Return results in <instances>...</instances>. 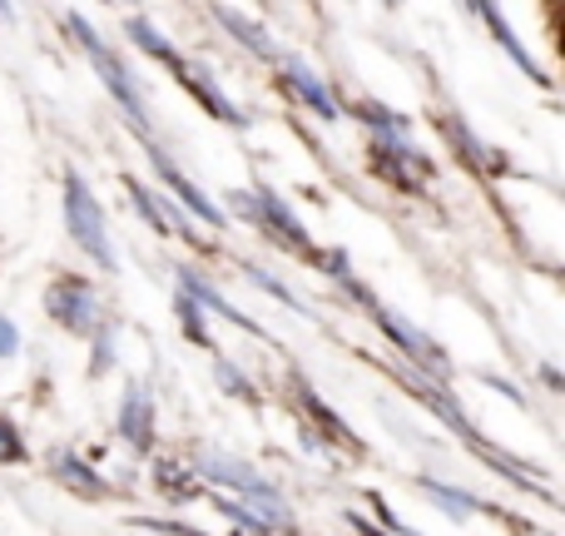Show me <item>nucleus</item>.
Listing matches in <instances>:
<instances>
[{
  "label": "nucleus",
  "instance_id": "obj_1",
  "mask_svg": "<svg viewBox=\"0 0 565 536\" xmlns=\"http://www.w3.org/2000/svg\"><path fill=\"white\" fill-rule=\"evenodd\" d=\"M65 224H70V239L89 254V264L115 269V244H109L105 209H99V199L89 195V185L75 175V169L65 175Z\"/></svg>",
  "mask_w": 565,
  "mask_h": 536
},
{
  "label": "nucleus",
  "instance_id": "obj_2",
  "mask_svg": "<svg viewBox=\"0 0 565 536\" xmlns=\"http://www.w3.org/2000/svg\"><path fill=\"white\" fill-rule=\"evenodd\" d=\"M70 30H75V40H79V45H85V55L95 60L99 80H105V85H109V95L119 99V109H125V115H129V125H135L145 139H154V135H149V109H145V95H139V85H135V80H129V70L119 65V55L105 45V40L95 35V25H85V15H70Z\"/></svg>",
  "mask_w": 565,
  "mask_h": 536
},
{
  "label": "nucleus",
  "instance_id": "obj_3",
  "mask_svg": "<svg viewBox=\"0 0 565 536\" xmlns=\"http://www.w3.org/2000/svg\"><path fill=\"white\" fill-rule=\"evenodd\" d=\"M45 308L60 328L79 333V338H95V333L105 328V308H99L95 288H89L85 278H55L45 293Z\"/></svg>",
  "mask_w": 565,
  "mask_h": 536
},
{
  "label": "nucleus",
  "instance_id": "obj_4",
  "mask_svg": "<svg viewBox=\"0 0 565 536\" xmlns=\"http://www.w3.org/2000/svg\"><path fill=\"white\" fill-rule=\"evenodd\" d=\"M145 145H149V159H154V169H159V179H164V189H169V195H174V199H179V204H184V209H189V214H194V219H199V224H209V229H224V209H218V204H214V199H209V195H204V189H199V185H194V179H189V175H184V169H179V165H174V159H169V155H164V149H159V145H154V139H145Z\"/></svg>",
  "mask_w": 565,
  "mask_h": 536
},
{
  "label": "nucleus",
  "instance_id": "obj_5",
  "mask_svg": "<svg viewBox=\"0 0 565 536\" xmlns=\"http://www.w3.org/2000/svg\"><path fill=\"white\" fill-rule=\"evenodd\" d=\"M372 313H377L382 333H387V338L397 343V348L407 353L412 362H417V368H427V372H447V368H451V362H447V353H441L437 343H431L422 328H412V323H407V318H397V313H392V308H372Z\"/></svg>",
  "mask_w": 565,
  "mask_h": 536
},
{
  "label": "nucleus",
  "instance_id": "obj_6",
  "mask_svg": "<svg viewBox=\"0 0 565 536\" xmlns=\"http://www.w3.org/2000/svg\"><path fill=\"white\" fill-rule=\"evenodd\" d=\"M199 477H209V482H224V487H234V492H244V497H254V492H268V482L258 477L248 462H238V458H224V452H199Z\"/></svg>",
  "mask_w": 565,
  "mask_h": 536
},
{
  "label": "nucleus",
  "instance_id": "obj_7",
  "mask_svg": "<svg viewBox=\"0 0 565 536\" xmlns=\"http://www.w3.org/2000/svg\"><path fill=\"white\" fill-rule=\"evenodd\" d=\"M119 438L129 448H149L154 442V402H149V392L139 382H129L125 402H119Z\"/></svg>",
  "mask_w": 565,
  "mask_h": 536
},
{
  "label": "nucleus",
  "instance_id": "obj_8",
  "mask_svg": "<svg viewBox=\"0 0 565 536\" xmlns=\"http://www.w3.org/2000/svg\"><path fill=\"white\" fill-rule=\"evenodd\" d=\"M254 199H258V229L278 234L282 244H292V249H308V229L298 224V214L282 204L274 189H254Z\"/></svg>",
  "mask_w": 565,
  "mask_h": 536
},
{
  "label": "nucleus",
  "instance_id": "obj_9",
  "mask_svg": "<svg viewBox=\"0 0 565 536\" xmlns=\"http://www.w3.org/2000/svg\"><path fill=\"white\" fill-rule=\"evenodd\" d=\"M179 283H184V293H189V298H194V303H199V308H204V313H218V318H224V323H234V328H244V333H258V323L248 318V313H238L234 303H228L224 293H218V288H214V283H209V278H199L194 269H179Z\"/></svg>",
  "mask_w": 565,
  "mask_h": 536
},
{
  "label": "nucleus",
  "instance_id": "obj_10",
  "mask_svg": "<svg viewBox=\"0 0 565 536\" xmlns=\"http://www.w3.org/2000/svg\"><path fill=\"white\" fill-rule=\"evenodd\" d=\"M174 75L184 80L189 90H194V99H199V105H204V109H209V115H214V119H224V125H244V115H238V109H234V99H228L224 90H218L214 80H209V75H204V70H199V65H189V60H184V65L174 70Z\"/></svg>",
  "mask_w": 565,
  "mask_h": 536
},
{
  "label": "nucleus",
  "instance_id": "obj_11",
  "mask_svg": "<svg viewBox=\"0 0 565 536\" xmlns=\"http://www.w3.org/2000/svg\"><path fill=\"white\" fill-rule=\"evenodd\" d=\"M282 80H288V85L298 90V99L312 109V115H322V119L338 115V99L328 95V85H322V80L312 75L308 65H298V60H282Z\"/></svg>",
  "mask_w": 565,
  "mask_h": 536
},
{
  "label": "nucleus",
  "instance_id": "obj_12",
  "mask_svg": "<svg viewBox=\"0 0 565 536\" xmlns=\"http://www.w3.org/2000/svg\"><path fill=\"white\" fill-rule=\"evenodd\" d=\"M125 189H129V204H135L139 214H145V224L154 229V234H189L184 214H174V209H169V199L159 204V199L149 195V189L139 185V179H125Z\"/></svg>",
  "mask_w": 565,
  "mask_h": 536
},
{
  "label": "nucleus",
  "instance_id": "obj_13",
  "mask_svg": "<svg viewBox=\"0 0 565 536\" xmlns=\"http://www.w3.org/2000/svg\"><path fill=\"white\" fill-rule=\"evenodd\" d=\"M50 477H60L75 497H105V482H99L79 458H70V452H55V458H50Z\"/></svg>",
  "mask_w": 565,
  "mask_h": 536
},
{
  "label": "nucleus",
  "instance_id": "obj_14",
  "mask_svg": "<svg viewBox=\"0 0 565 536\" xmlns=\"http://www.w3.org/2000/svg\"><path fill=\"white\" fill-rule=\"evenodd\" d=\"M218 20H224V25L234 30V40H238V45H248V50H254V55H264V60H278V45H274V40H268L264 30H258L248 15H238V10H228V6H224V10H218Z\"/></svg>",
  "mask_w": 565,
  "mask_h": 536
},
{
  "label": "nucleus",
  "instance_id": "obj_15",
  "mask_svg": "<svg viewBox=\"0 0 565 536\" xmlns=\"http://www.w3.org/2000/svg\"><path fill=\"white\" fill-rule=\"evenodd\" d=\"M129 40H135V45L139 50H145V55H154V60H164V65L169 70H179V65H184V55H179V50L174 45H169V40L164 35H159V30L154 25H149V20H129Z\"/></svg>",
  "mask_w": 565,
  "mask_h": 536
},
{
  "label": "nucleus",
  "instance_id": "obj_16",
  "mask_svg": "<svg viewBox=\"0 0 565 536\" xmlns=\"http://www.w3.org/2000/svg\"><path fill=\"white\" fill-rule=\"evenodd\" d=\"M422 492H427L431 502H437L441 512H451V517H471V512L481 507L471 492H461V487H447V482H437V477H422Z\"/></svg>",
  "mask_w": 565,
  "mask_h": 536
},
{
  "label": "nucleus",
  "instance_id": "obj_17",
  "mask_svg": "<svg viewBox=\"0 0 565 536\" xmlns=\"http://www.w3.org/2000/svg\"><path fill=\"white\" fill-rule=\"evenodd\" d=\"M302 408H308V412H312V418H318V428H322V432H328V438H332V442H348V448H358V442H352V432H348V428H342V418H338V412H332V408H328V402H322V398H318V392H308V388H302Z\"/></svg>",
  "mask_w": 565,
  "mask_h": 536
},
{
  "label": "nucleus",
  "instance_id": "obj_18",
  "mask_svg": "<svg viewBox=\"0 0 565 536\" xmlns=\"http://www.w3.org/2000/svg\"><path fill=\"white\" fill-rule=\"evenodd\" d=\"M199 313H204V308H199V303L184 293V298H179V323H184V333L199 343V348H214V338H209V328H204V318H199Z\"/></svg>",
  "mask_w": 565,
  "mask_h": 536
},
{
  "label": "nucleus",
  "instance_id": "obj_19",
  "mask_svg": "<svg viewBox=\"0 0 565 536\" xmlns=\"http://www.w3.org/2000/svg\"><path fill=\"white\" fill-rule=\"evenodd\" d=\"M159 487L164 492H174V497H189V492H194V477H189L184 467H179V462H159Z\"/></svg>",
  "mask_w": 565,
  "mask_h": 536
},
{
  "label": "nucleus",
  "instance_id": "obj_20",
  "mask_svg": "<svg viewBox=\"0 0 565 536\" xmlns=\"http://www.w3.org/2000/svg\"><path fill=\"white\" fill-rule=\"evenodd\" d=\"M25 458V448H20V432L10 428L6 418H0V467H10V462Z\"/></svg>",
  "mask_w": 565,
  "mask_h": 536
},
{
  "label": "nucleus",
  "instance_id": "obj_21",
  "mask_svg": "<svg viewBox=\"0 0 565 536\" xmlns=\"http://www.w3.org/2000/svg\"><path fill=\"white\" fill-rule=\"evenodd\" d=\"M109 362H115V348H109V328H99L95 333V358H89V372H109Z\"/></svg>",
  "mask_w": 565,
  "mask_h": 536
},
{
  "label": "nucleus",
  "instance_id": "obj_22",
  "mask_svg": "<svg viewBox=\"0 0 565 536\" xmlns=\"http://www.w3.org/2000/svg\"><path fill=\"white\" fill-rule=\"evenodd\" d=\"M218 382H224V388L234 392V398H248V392H254V388H248V378H244V372H238L234 362H224V358H218Z\"/></svg>",
  "mask_w": 565,
  "mask_h": 536
},
{
  "label": "nucleus",
  "instance_id": "obj_23",
  "mask_svg": "<svg viewBox=\"0 0 565 536\" xmlns=\"http://www.w3.org/2000/svg\"><path fill=\"white\" fill-rule=\"evenodd\" d=\"M248 278H254L258 288H268V293H274V298H282V303H288V308H298V298H292V293H288V283L268 278V273H264V269H254V264H248Z\"/></svg>",
  "mask_w": 565,
  "mask_h": 536
},
{
  "label": "nucleus",
  "instance_id": "obj_24",
  "mask_svg": "<svg viewBox=\"0 0 565 536\" xmlns=\"http://www.w3.org/2000/svg\"><path fill=\"white\" fill-rule=\"evenodd\" d=\"M228 209H234L238 219H248V224H258V199H254V195H244V189H238V195L228 199Z\"/></svg>",
  "mask_w": 565,
  "mask_h": 536
},
{
  "label": "nucleus",
  "instance_id": "obj_25",
  "mask_svg": "<svg viewBox=\"0 0 565 536\" xmlns=\"http://www.w3.org/2000/svg\"><path fill=\"white\" fill-rule=\"evenodd\" d=\"M15 353H20V333H15V323L0 318V358H15Z\"/></svg>",
  "mask_w": 565,
  "mask_h": 536
},
{
  "label": "nucleus",
  "instance_id": "obj_26",
  "mask_svg": "<svg viewBox=\"0 0 565 536\" xmlns=\"http://www.w3.org/2000/svg\"><path fill=\"white\" fill-rule=\"evenodd\" d=\"M6 20H10V6H6V0H0V25H6Z\"/></svg>",
  "mask_w": 565,
  "mask_h": 536
}]
</instances>
